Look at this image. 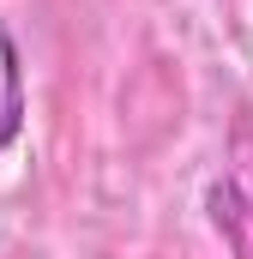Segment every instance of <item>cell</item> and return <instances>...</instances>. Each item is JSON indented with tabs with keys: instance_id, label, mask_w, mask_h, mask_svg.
<instances>
[{
	"instance_id": "6da1fadb",
	"label": "cell",
	"mask_w": 253,
	"mask_h": 259,
	"mask_svg": "<svg viewBox=\"0 0 253 259\" xmlns=\"http://www.w3.org/2000/svg\"><path fill=\"white\" fill-rule=\"evenodd\" d=\"M205 217L235 259H253V127H235L223 175L205 187Z\"/></svg>"
},
{
	"instance_id": "7a4b0ae2",
	"label": "cell",
	"mask_w": 253,
	"mask_h": 259,
	"mask_svg": "<svg viewBox=\"0 0 253 259\" xmlns=\"http://www.w3.org/2000/svg\"><path fill=\"white\" fill-rule=\"evenodd\" d=\"M18 133H24V61L12 30L0 24V151H12Z\"/></svg>"
}]
</instances>
